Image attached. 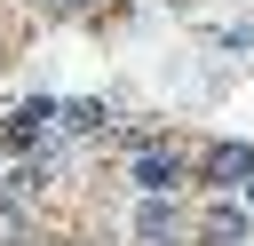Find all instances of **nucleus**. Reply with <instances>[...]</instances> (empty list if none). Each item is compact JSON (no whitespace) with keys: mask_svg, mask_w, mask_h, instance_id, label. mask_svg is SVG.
Segmentation results:
<instances>
[{"mask_svg":"<svg viewBox=\"0 0 254 246\" xmlns=\"http://www.w3.org/2000/svg\"><path fill=\"white\" fill-rule=\"evenodd\" d=\"M198 183H214V190H246V183H254V143H214V151L198 159Z\"/></svg>","mask_w":254,"mask_h":246,"instance_id":"nucleus-1","label":"nucleus"},{"mask_svg":"<svg viewBox=\"0 0 254 246\" xmlns=\"http://www.w3.org/2000/svg\"><path fill=\"white\" fill-rule=\"evenodd\" d=\"M183 175H190V159H183V151H175V143H151V151H143V159H135V183H143V190H151V198H167V190H175V183H183Z\"/></svg>","mask_w":254,"mask_h":246,"instance_id":"nucleus-2","label":"nucleus"},{"mask_svg":"<svg viewBox=\"0 0 254 246\" xmlns=\"http://www.w3.org/2000/svg\"><path fill=\"white\" fill-rule=\"evenodd\" d=\"M198 238H206V246L246 238V206H206V214H198Z\"/></svg>","mask_w":254,"mask_h":246,"instance_id":"nucleus-3","label":"nucleus"},{"mask_svg":"<svg viewBox=\"0 0 254 246\" xmlns=\"http://www.w3.org/2000/svg\"><path fill=\"white\" fill-rule=\"evenodd\" d=\"M175 230H183V214H175L167 198H143V206H135V238H175Z\"/></svg>","mask_w":254,"mask_h":246,"instance_id":"nucleus-4","label":"nucleus"},{"mask_svg":"<svg viewBox=\"0 0 254 246\" xmlns=\"http://www.w3.org/2000/svg\"><path fill=\"white\" fill-rule=\"evenodd\" d=\"M95 127H103V103H64L56 111V143L64 135H95Z\"/></svg>","mask_w":254,"mask_h":246,"instance_id":"nucleus-5","label":"nucleus"},{"mask_svg":"<svg viewBox=\"0 0 254 246\" xmlns=\"http://www.w3.org/2000/svg\"><path fill=\"white\" fill-rule=\"evenodd\" d=\"M246 214H254V183H246Z\"/></svg>","mask_w":254,"mask_h":246,"instance_id":"nucleus-6","label":"nucleus"}]
</instances>
